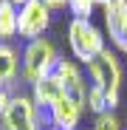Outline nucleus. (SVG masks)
Masks as SVG:
<instances>
[{
    "instance_id": "6e6552de",
    "label": "nucleus",
    "mask_w": 127,
    "mask_h": 130,
    "mask_svg": "<svg viewBox=\"0 0 127 130\" xmlns=\"http://www.w3.org/2000/svg\"><path fill=\"white\" fill-rule=\"evenodd\" d=\"M54 76L62 82V88H65L68 96L85 102V93H88V79H85L82 65H79L74 57H62V59L57 62V68H54Z\"/></svg>"
},
{
    "instance_id": "a211bd4d",
    "label": "nucleus",
    "mask_w": 127,
    "mask_h": 130,
    "mask_svg": "<svg viewBox=\"0 0 127 130\" xmlns=\"http://www.w3.org/2000/svg\"><path fill=\"white\" fill-rule=\"evenodd\" d=\"M45 130H57V127H45Z\"/></svg>"
},
{
    "instance_id": "4468645a",
    "label": "nucleus",
    "mask_w": 127,
    "mask_h": 130,
    "mask_svg": "<svg viewBox=\"0 0 127 130\" xmlns=\"http://www.w3.org/2000/svg\"><path fill=\"white\" fill-rule=\"evenodd\" d=\"M96 9H99V6L93 3V0H68V11H71V17H79V20H90Z\"/></svg>"
},
{
    "instance_id": "9d476101",
    "label": "nucleus",
    "mask_w": 127,
    "mask_h": 130,
    "mask_svg": "<svg viewBox=\"0 0 127 130\" xmlns=\"http://www.w3.org/2000/svg\"><path fill=\"white\" fill-rule=\"evenodd\" d=\"M20 82V51L11 42H0V88H17Z\"/></svg>"
},
{
    "instance_id": "20e7f679",
    "label": "nucleus",
    "mask_w": 127,
    "mask_h": 130,
    "mask_svg": "<svg viewBox=\"0 0 127 130\" xmlns=\"http://www.w3.org/2000/svg\"><path fill=\"white\" fill-rule=\"evenodd\" d=\"M0 127L3 130H45L48 127V116L45 110H40L34 105L31 93L17 91L9 110L0 116Z\"/></svg>"
},
{
    "instance_id": "39448f33",
    "label": "nucleus",
    "mask_w": 127,
    "mask_h": 130,
    "mask_svg": "<svg viewBox=\"0 0 127 130\" xmlns=\"http://www.w3.org/2000/svg\"><path fill=\"white\" fill-rule=\"evenodd\" d=\"M51 20H54V11L42 3V0H31V3L20 6V14H17V37L26 40V42L45 37V31L51 28Z\"/></svg>"
},
{
    "instance_id": "0eeeda50",
    "label": "nucleus",
    "mask_w": 127,
    "mask_h": 130,
    "mask_svg": "<svg viewBox=\"0 0 127 130\" xmlns=\"http://www.w3.org/2000/svg\"><path fill=\"white\" fill-rule=\"evenodd\" d=\"M45 116H48V127H57V130H79L82 116H85V102H79L74 96H62Z\"/></svg>"
},
{
    "instance_id": "ddd939ff",
    "label": "nucleus",
    "mask_w": 127,
    "mask_h": 130,
    "mask_svg": "<svg viewBox=\"0 0 127 130\" xmlns=\"http://www.w3.org/2000/svg\"><path fill=\"white\" fill-rule=\"evenodd\" d=\"M90 130H121V119L116 116V110H104V113L93 116Z\"/></svg>"
},
{
    "instance_id": "dca6fc26",
    "label": "nucleus",
    "mask_w": 127,
    "mask_h": 130,
    "mask_svg": "<svg viewBox=\"0 0 127 130\" xmlns=\"http://www.w3.org/2000/svg\"><path fill=\"white\" fill-rule=\"evenodd\" d=\"M51 11H62V9H68V0H42Z\"/></svg>"
},
{
    "instance_id": "f03ea898",
    "label": "nucleus",
    "mask_w": 127,
    "mask_h": 130,
    "mask_svg": "<svg viewBox=\"0 0 127 130\" xmlns=\"http://www.w3.org/2000/svg\"><path fill=\"white\" fill-rule=\"evenodd\" d=\"M62 59L57 42L51 37H40V40H31L26 42L23 54H20V82H26L28 88L34 82H40L42 76H51L57 62Z\"/></svg>"
},
{
    "instance_id": "6ab92c4d",
    "label": "nucleus",
    "mask_w": 127,
    "mask_h": 130,
    "mask_svg": "<svg viewBox=\"0 0 127 130\" xmlns=\"http://www.w3.org/2000/svg\"><path fill=\"white\" fill-rule=\"evenodd\" d=\"M0 130H3V127H0Z\"/></svg>"
},
{
    "instance_id": "1a4fd4ad",
    "label": "nucleus",
    "mask_w": 127,
    "mask_h": 130,
    "mask_svg": "<svg viewBox=\"0 0 127 130\" xmlns=\"http://www.w3.org/2000/svg\"><path fill=\"white\" fill-rule=\"evenodd\" d=\"M28 93H31V99H34V105L40 107V110H51V107L62 99V96H68L65 93V88H62V82L51 74V76H42L40 82H34L31 88H28Z\"/></svg>"
},
{
    "instance_id": "f8f14e48",
    "label": "nucleus",
    "mask_w": 127,
    "mask_h": 130,
    "mask_svg": "<svg viewBox=\"0 0 127 130\" xmlns=\"http://www.w3.org/2000/svg\"><path fill=\"white\" fill-rule=\"evenodd\" d=\"M85 110L99 116L104 110H110V105H107V96L102 93V88H96V85H88V93H85Z\"/></svg>"
},
{
    "instance_id": "f257e3e1",
    "label": "nucleus",
    "mask_w": 127,
    "mask_h": 130,
    "mask_svg": "<svg viewBox=\"0 0 127 130\" xmlns=\"http://www.w3.org/2000/svg\"><path fill=\"white\" fill-rule=\"evenodd\" d=\"M65 40H68V48H71V57L79 62V65H88L107 48V37H104V28H99L93 20H79V17H71L68 26H65Z\"/></svg>"
},
{
    "instance_id": "423d86ee",
    "label": "nucleus",
    "mask_w": 127,
    "mask_h": 130,
    "mask_svg": "<svg viewBox=\"0 0 127 130\" xmlns=\"http://www.w3.org/2000/svg\"><path fill=\"white\" fill-rule=\"evenodd\" d=\"M104 37L110 40L113 51L127 54V0H104L99 6Z\"/></svg>"
},
{
    "instance_id": "2eb2a0df",
    "label": "nucleus",
    "mask_w": 127,
    "mask_h": 130,
    "mask_svg": "<svg viewBox=\"0 0 127 130\" xmlns=\"http://www.w3.org/2000/svg\"><path fill=\"white\" fill-rule=\"evenodd\" d=\"M14 93H17V91H11V88H0V116L9 110V105H11Z\"/></svg>"
},
{
    "instance_id": "7ed1b4c3",
    "label": "nucleus",
    "mask_w": 127,
    "mask_h": 130,
    "mask_svg": "<svg viewBox=\"0 0 127 130\" xmlns=\"http://www.w3.org/2000/svg\"><path fill=\"white\" fill-rule=\"evenodd\" d=\"M88 76H90V85L102 88V93L107 96V105L110 110L119 105L121 99V79H124V71H121V59L119 54L107 45L90 65H88Z\"/></svg>"
},
{
    "instance_id": "f3484780",
    "label": "nucleus",
    "mask_w": 127,
    "mask_h": 130,
    "mask_svg": "<svg viewBox=\"0 0 127 130\" xmlns=\"http://www.w3.org/2000/svg\"><path fill=\"white\" fill-rule=\"evenodd\" d=\"M11 3H14V6L20 9V6H26V3H31V0H11Z\"/></svg>"
},
{
    "instance_id": "9b49d317",
    "label": "nucleus",
    "mask_w": 127,
    "mask_h": 130,
    "mask_svg": "<svg viewBox=\"0 0 127 130\" xmlns=\"http://www.w3.org/2000/svg\"><path fill=\"white\" fill-rule=\"evenodd\" d=\"M17 14L20 9L11 0H0V42H11L17 37Z\"/></svg>"
}]
</instances>
